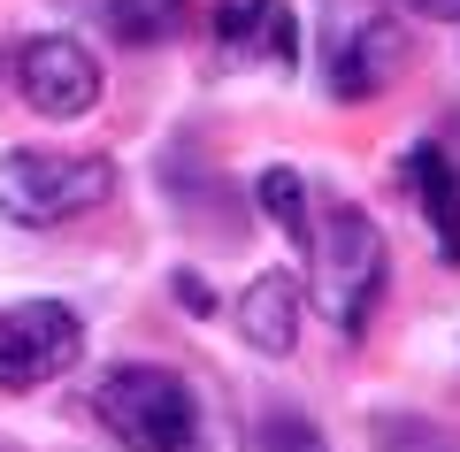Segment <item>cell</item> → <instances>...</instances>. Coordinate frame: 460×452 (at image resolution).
Here are the masks:
<instances>
[{
	"mask_svg": "<svg viewBox=\"0 0 460 452\" xmlns=\"http://www.w3.org/2000/svg\"><path fill=\"white\" fill-rule=\"evenodd\" d=\"M307 307L323 315L338 338H368L384 307V284H392V253H384V230L361 208H323L307 215Z\"/></svg>",
	"mask_w": 460,
	"mask_h": 452,
	"instance_id": "obj_1",
	"label": "cell"
},
{
	"mask_svg": "<svg viewBox=\"0 0 460 452\" xmlns=\"http://www.w3.org/2000/svg\"><path fill=\"white\" fill-rule=\"evenodd\" d=\"M115 199L108 154H54V146H16L0 154V215L23 230H54Z\"/></svg>",
	"mask_w": 460,
	"mask_h": 452,
	"instance_id": "obj_2",
	"label": "cell"
},
{
	"mask_svg": "<svg viewBox=\"0 0 460 452\" xmlns=\"http://www.w3.org/2000/svg\"><path fill=\"white\" fill-rule=\"evenodd\" d=\"M93 414L123 452H192V437H199L192 384L169 368H146V360H123V368L100 376Z\"/></svg>",
	"mask_w": 460,
	"mask_h": 452,
	"instance_id": "obj_3",
	"label": "cell"
},
{
	"mask_svg": "<svg viewBox=\"0 0 460 452\" xmlns=\"http://www.w3.org/2000/svg\"><path fill=\"white\" fill-rule=\"evenodd\" d=\"M330 100H376L399 84L407 69V23L384 0H330L323 8V39H314Z\"/></svg>",
	"mask_w": 460,
	"mask_h": 452,
	"instance_id": "obj_4",
	"label": "cell"
},
{
	"mask_svg": "<svg viewBox=\"0 0 460 452\" xmlns=\"http://www.w3.org/2000/svg\"><path fill=\"white\" fill-rule=\"evenodd\" d=\"M84 353V323L62 299H23L0 307V391H39L54 376H69Z\"/></svg>",
	"mask_w": 460,
	"mask_h": 452,
	"instance_id": "obj_5",
	"label": "cell"
},
{
	"mask_svg": "<svg viewBox=\"0 0 460 452\" xmlns=\"http://www.w3.org/2000/svg\"><path fill=\"white\" fill-rule=\"evenodd\" d=\"M16 93L31 100V115H47V123H77V115L100 108V62H93L69 31L23 39V54H16Z\"/></svg>",
	"mask_w": 460,
	"mask_h": 452,
	"instance_id": "obj_6",
	"label": "cell"
},
{
	"mask_svg": "<svg viewBox=\"0 0 460 452\" xmlns=\"http://www.w3.org/2000/svg\"><path fill=\"white\" fill-rule=\"evenodd\" d=\"M299 315H307V291H299V276L261 269V276L246 284V299H238V338H246L261 360H292V345H299Z\"/></svg>",
	"mask_w": 460,
	"mask_h": 452,
	"instance_id": "obj_7",
	"label": "cell"
},
{
	"mask_svg": "<svg viewBox=\"0 0 460 452\" xmlns=\"http://www.w3.org/2000/svg\"><path fill=\"white\" fill-rule=\"evenodd\" d=\"M215 39L223 47H261L277 69H299V23L284 0H215Z\"/></svg>",
	"mask_w": 460,
	"mask_h": 452,
	"instance_id": "obj_8",
	"label": "cell"
},
{
	"mask_svg": "<svg viewBox=\"0 0 460 452\" xmlns=\"http://www.w3.org/2000/svg\"><path fill=\"white\" fill-rule=\"evenodd\" d=\"M414 199H422L429 230H438V253L460 269V169L445 162L438 146H422V154H414Z\"/></svg>",
	"mask_w": 460,
	"mask_h": 452,
	"instance_id": "obj_9",
	"label": "cell"
},
{
	"mask_svg": "<svg viewBox=\"0 0 460 452\" xmlns=\"http://www.w3.org/2000/svg\"><path fill=\"white\" fill-rule=\"evenodd\" d=\"M253 199H261L269 215H277L292 238H307V184H299V169H261V184H253Z\"/></svg>",
	"mask_w": 460,
	"mask_h": 452,
	"instance_id": "obj_10",
	"label": "cell"
},
{
	"mask_svg": "<svg viewBox=\"0 0 460 452\" xmlns=\"http://www.w3.org/2000/svg\"><path fill=\"white\" fill-rule=\"evenodd\" d=\"M177 8H184V0H108V23L131 39V47H154V39H169Z\"/></svg>",
	"mask_w": 460,
	"mask_h": 452,
	"instance_id": "obj_11",
	"label": "cell"
},
{
	"mask_svg": "<svg viewBox=\"0 0 460 452\" xmlns=\"http://www.w3.org/2000/svg\"><path fill=\"white\" fill-rule=\"evenodd\" d=\"M253 452H330V437L314 430L307 414L277 406V414H261V430H253Z\"/></svg>",
	"mask_w": 460,
	"mask_h": 452,
	"instance_id": "obj_12",
	"label": "cell"
},
{
	"mask_svg": "<svg viewBox=\"0 0 460 452\" xmlns=\"http://www.w3.org/2000/svg\"><path fill=\"white\" fill-rule=\"evenodd\" d=\"M169 299H177V307H184V315H215V291H208V284H199V276H192V269H177V276H169Z\"/></svg>",
	"mask_w": 460,
	"mask_h": 452,
	"instance_id": "obj_13",
	"label": "cell"
},
{
	"mask_svg": "<svg viewBox=\"0 0 460 452\" xmlns=\"http://www.w3.org/2000/svg\"><path fill=\"white\" fill-rule=\"evenodd\" d=\"M414 16H429V23H460V0H407Z\"/></svg>",
	"mask_w": 460,
	"mask_h": 452,
	"instance_id": "obj_14",
	"label": "cell"
}]
</instances>
